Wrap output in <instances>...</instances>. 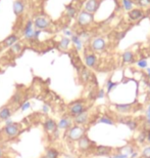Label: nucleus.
Segmentation results:
<instances>
[{
	"mask_svg": "<svg viewBox=\"0 0 150 158\" xmlns=\"http://www.w3.org/2000/svg\"><path fill=\"white\" fill-rule=\"evenodd\" d=\"M138 157H139V153L137 151L133 152V153L130 155V158H138Z\"/></svg>",
	"mask_w": 150,
	"mask_h": 158,
	"instance_id": "ea45409f",
	"label": "nucleus"
},
{
	"mask_svg": "<svg viewBox=\"0 0 150 158\" xmlns=\"http://www.w3.org/2000/svg\"><path fill=\"white\" fill-rule=\"evenodd\" d=\"M89 110L87 106V103L83 100H78L75 102L71 103L68 107V114L71 117H76V116L80 115V114L84 113L85 111Z\"/></svg>",
	"mask_w": 150,
	"mask_h": 158,
	"instance_id": "f03ea898",
	"label": "nucleus"
},
{
	"mask_svg": "<svg viewBox=\"0 0 150 158\" xmlns=\"http://www.w3.org/2000/svg\"><path fill=\"white\" fill-rule=\"evenodd\" d=\"M91 47L94 50H97V51L103 50L105 48L104 39H103V38H96V39H94L91 43Z\"/></svg>",
	"mask_w": 150,
	"mask_h": 158,
	"instance_id": "f8f14e48",
	"label": "nucleus"
},
{
	"mask_svg": "<svg viewBox=\"0 0 150 158\" xmlns=\"http://www.w3.org/2000/svg\"><path fill=\"white\" fill-rule=\"evenodd\" d=\"M118 83L116 82H113L112 79H108L107 82H106V94L108 95L109 92H112L113 89H115L118 87Z\"/></svg>",
	"mask_w": 150,
	"mask_h": 158,
	"instance_id": "b1692460",
	"label": "nucleus"
},
{
	"mask_svg": "<svg viewBox=\"0 0 150 158\" xmlns=\"http://www.w3.org/2000/svg\"><path fill=\"white\" fill-rule=\"evenodd\" d=\"M46 158H59V151L55 148H48L46 150Z\"/></svg>",
	"mask_w": 150,
	"mask_h": 158,
	"instance_id": "6ab92c4d",
	"label": "nucleus"
},
{
	"mask_svg": "<svg viewBox=\"0 0 150 158\" xmlns=\"http://www.w3.org/2000/svg\"><path fill=\"white\" fill-rule=\"evenodd\" d=\"M69 43H71V40H69V38L64 37L60 40V42H59V47H60L61 50H66V48L69 47Z\"/></svg>",
	"mask_w": 150,
	"mask_h": 158,
	"instance_id": "a878e982",
	"label": "nucleus"
},
{
	"mask_svg": "<svg viewBox=\"0 0 150 158\" xmlns=\"http://www.w3.org/2000/svg\"><path fill=\"white\" fill-rule=\"evenodd\" d=\"M147 142L150 143V129L148 131H147Z\"/></svg>",
	"mask_w": 150,
	"mask_h": 158,
	"instance_id": "37998d69",
	"label": "nucleus"
},
{
	"mask_svg": "<svg viewBox=\"0 0 150 158\" xmlns=\"http://www.w3.org/2000/svg\"><path fill=\"white\" fill-rule=\"evenodd\" d=\"M145 121L150 123V105H148L146 111H145Z\"/></svg>",
	"mask_w": 150,
	"mask_h": 158,
	"instance_id": "e433bc0d",
	"label": "nucleus"
},
{
	"mask_svg": "<svg viewBox=\"0 0 150 158\" xmlns=\"http://www.w3.org/2000/svg\"><path fill=\"white\" fill-rule=\"evenodd\" d=\"M142 15V12L140 11V10H133V11H131L130 12V17H131V19H133V20H137V19H139Z\"/></svg>",
	"mask_w": 150,
	"mask_h": 158,
	"instance_id": "7c9ffc66",
	"label": "nucleus"
},
{
	"mask_svg": "<svg viewBox=\"0 0 150 158\" xmlns=\"http://www.w3.org/2000/svg\"><path fill=\"white\" fill-rule=\"evenodd\" d=\"M123 62L125 64H131L134 62V54L132 51H126L123 54Z\"/></svg>",
	"mask_w": 150,
	"mask_h": 158,
	"instance_id": "412c9836",
	"label": "nucleus"
},
{
	"mask_svg": "<svg viewBox=\"0 0 150 158\" xmlns=\"http://www.w3.org/2000/svg\"><path fill=\"white\" fill-rule=\"evenodd\" d=\"M137 65H138L139 68L145 69V68H147V61H146L145 59H142V60H140V61H138Z\"/></svg>",
	"mask_w": 150,
	"mask_h": 158,
	"instance_id": "f704fd0d",
	"label": "nucleus"
},
{
	"mask_svg": "<svg viewBox=\"0 0 150 158\" xmlns=\"http://www.w3.org/2000/svg\"><path fill=\"white\" fill-rule=\"evenodd\" d=\"M72 41H73V42H74V44L76 45V47H77V50H82V45H83V42H82L81 38H80L79 36H76V35H74L73 37H72Z\"/></svg>",
	"mask_w": 150,
	"mask_h": 158,
	"instance_id": "393cba45",
	"label": "nucleus"
},
{
	"mask_svg": "<svg viewBox=\"0 0 150 158\" xmlns=\"http://www.w3.org/2000/svg\"><path fill=\"white\" fill-rule=\"evenodd\" d=\"M12 110H14V108L9 105L4 106L0 109V121H5L11 117Z\"/></svg>",
	"mask_w": 150,
	"mask_h": 158,
	"instance_id": "9b49d317",
	"label": "nucleus"
},
{
	"mask_svg": "<svg viewBox=\"0 0 150 158\" xmlns=\"http://www.w3.org/2000/svg\"><path fill=\"white\" fill-rule=\"evenodd\" d=\"M85 134H86V128L84 126L78 125V124L75 123L72 127H69L68 131H66V139L69 142H78Z\"/></svg>",
	"mask_w": 150,
	"mask_h": 158,
	"instance_id": "f257e3e1",
	"label": "nucleus"
},
{
	"mask_svg": "<svg viewBox=\"0 0 150 158\" xmlns=\"http://www.w3.org/2000/svg\"><path fill=\"white\" fill-rule=\"evenodd\" d=\"M116 113L121 115H128V114L134 113L136 111L135 104L133 103H121V104H113Z\"/></svg>",
	"mask_w": 150,
	"mask_h": 158,
	"instance_id": "20e7f679",
	"label": "nucleus"
},
{
	"mask_svg": "<svg viewBox=\"0 0 150 158\" xmlns=\"http://www.w3.org/2000/svg\"><path fill=\"white\" fill-rule=\"evenodd\" d=\"M4 122H5V125H10V124H12V123L14 122V121H12L11 119L9 118V119H7V120H5Z\"/></svg>",
	"mask_w": 150,
	"mask_h": 158,
	"instance_id": "a19ab883",
	"label": "nucleus"
},
{
	"mask_svg": "<svg viewBox=\"0 0 150 158\" xmlns=\"http://www.w3.org/2000/svg\"><path fill=\"white\" fill-rule=\"evenodd\" d=\"M35 26L37 28H39V29H45V28L48 27L49 24L47 21L43 19V18H37L35 21Z\"/></svg>",
	"mask_w": 150,
	"mask_h": 158,
	"instance_id": "aec40b11",
	"label": "nucleus"
},
{
	"mask_svg": "<svg viewBox=\"0 0 150 158\" xmlns=\"http://www.w3.org/2000/svg\"><path fill=\"white\" fill-rule=\"evenodd\" d=\"M10 50L14 51V53H20V50H22V44H20V43H15V44H14L11 46Z\"/></svg>",
	"mask_w": 150,
	"mask_h": 158,
	"instance_id": "72a5a7b5",
	"label": "nucleus"
},
{
	"mask_svg": "<svg viewBox=\"0 0 150 158\" xmlns=\"http://www.w3.org/2000/svg\"><path fill=\"white\" fill-rule=\"evenodd\" d=\"M147 142V131H143L142 129L141 133L138 134V137H137V143L138 144H144Z\"/></svg>",
	"mask_w": 150,
	"mask_h": 158,
	"instance_id": "5701e85b",
	"label": "nucleus"
},
{
	"mask_svg": "<svg viewBox=\"0 0 150 158\" xmlns=\"http://www.w3.org/2000/svg\"><path fill=\"white\" fill-rule=\"evenodd\" d=\"M42 112L44 114H48L49 112H50V107H49V105L47 104H44L42 106Z\"/></svg>",
	"mask_w": 150,
	"mask_h": 158,
	"instance_id": "4c0bfd02",
	"label": "nucleus"
},
{
	"mask_svg": "<svg viewBox=\"0 0 150 158\" xmlns=\"http://www.w3.org/2000/svg\"><path fill=\"white\" fill-rule=\"evenodd\" d=\"M85 63L88 67L90 68H94L97 64V58L94 53H89V54H86L85 56Z\"/></svg>",
	"mask_w": 150,
	"mask_h": 158,
	"instance_id": "2eb2a0df",
	"label": "nucleus"
},
{
	"mask_svg": "<svg viewBox=\"0 0 150 158\" xmlns=\"http://www.w3.org/2000/svg\"><path fill=\"white\" fill-rule=\"evenodd\" d=\"M108 158H129L127 154H124L121 152H113L112 154H110Z\"/></svg>",
	"mask_w": 150,
	"mask_h": 158,
	"instance_id": "c85d7f7f",
	"label": "nucleus"
},
{
	"mask_svg": "<svg viewBox=\"0 0 150 158\" xmlns=\"http://www.w3.org/2000/svg\"><path fill=\"white\" fill-rule=\"evenodd\" d=\"M43 128L46 133L52 136V134L58 129L57 122H56L53 118H46L45 121H44V123H43Z\"/></svg>",
	"mask_w": 150,
	"mask_h": 158,
	"instance_id": "6e6552de",
	"label": "nucleus"
},
{
	"mask_svg": "<svg viewBox=\"0 0 150 158\" xmlns=\"http://www.w3.org/2000/svg\"><path fill=\"white\" fill-rule=\"evenodd\" d=\"M32 22H28L27 26H26V29H25V36L27 39H33L34 37V32L35 31L33 30L32 28Z\"/></svg>",
	"mask_w": 150,
	"mask_h": 158,
	"instance_id": "f3484780",
	"label": "nucleus"
},
{
	"mask_svg": "<svg viewBox=\"0 0 150 158\" xmlns=\"http://www.w3.org/2000/svg\"><path fill=\"white\" fill-rule=\"evenodd\" d=\"M147 86H148V89H149V95H150V82L147 83Z\"/></svg>",
	"mask_w": 150,
	"mask_h": 158,
	"instance_id": "de8ad7c7",
	"label": "nucleus"
},
{
	"mask_svg": "<svg viewBox=\"0 0 150 158\" xmlns=\"http://www.w3.org/2000/svg\"><path fill=\"white\" fill-rule=\"evenodd\" d=\"M124 119H125V120H118V121L124 124H126L131 131H136V129L138 128L139 123L136 119H132V118H124Z\"/></svg>",
	"mask_w": 150,
	"mask_h": 158,
	"instance_id": "ddd939ff",
	"label": "nucleus"
},
{
	"mask_svg": "<svg viewBox=\"0 0 150 158\" xmlns=\"http://www.w3.org/2000/svg\"><path fill=\"white\" fill-rule=\"evenodd\" d=\"M64 158H75L74 156H72V155H66Z\"/></svg>",
	"mask_w": 150,
	"mask_h": 158,
	"instance_id": "49530a36",
	"label": "nucleus"
},
{
	"mask_svg": "<svg viewBox=\"0 0 150 158\" xmlns=\"http://www.w3.org/2000/svg\"><path fill=\"white\" fill-rule=\"evenodd\" d=\"M147 76L150 79V68H147Z\"/></svg>",
	"mask_w": 150,
	"mask_h": 158,
	"instance_id": "a18cd8bd",
	"label": "nucleus"
},
{
	"mask_svg": "<svg viewBox=\"0 0 150 158\" xmlns=\"http://www.w3.org/2000/svg\"><path fill=\"white\" fill-rule=\"evenodd\" d=\"M20 131H22V125H20V123L14 122L12 124H10V125H5L3 127L2 133H3L4 137L7 140H14L19 137Z\"/></svg>",
	"mask_w": 150,
	"mask_h": 158,
	"instance_id": "7ed1b4c3",
	"label": "nucleus"
},
{
	"mask_svg": "<svg viewBox=\"0 0 150 158\" xmlns=\"http://www.w3.org/2000/svg\"><path fill=\"white\" fill-rule=\"evenodd\" d=\"M77 143H78L77 144L78 149H79L81 152H83V153H84V152L90 151V150L93 148V146H94V143L89 139V137H88L87 134H85L84 137H82Z\"/></svg>",
	"mask_w": 150,
	"mask_h": 158,
	"instance_id": "39448f33",
	"label": "nucleus"
},
{
	"mask_svg": "<svg viewBox=\"0 0 150 158\" xmlns=\"http://www.w3.org/2000/svg\"><path fill=\"white\" fill-rule=\"evenodd\" d=\"M105 95H106V92H105L104 89H100V90H98L97 92L96 98L97 99H104Z\"/></svg>",
	"mask_w": 150,
	"mask_h": 158,
	"instance_id": "c9c22d12",
	"label": "nucleus"
},
{
	"mask_svg": "<svg viewBox=\"0 0 150 158\" xmlns=\"http://www.w3.org/2000/svg\"><path fill=\"white\" fill-rule=\"evenodd\" d=\"M141 157L142 158H150V146H147L142 150Z\"/></svg>",
	"mask_w": 150,
	"mask_h": 158,
	"instance_id": "473e14b6",
	"label": "nucleus"
},
{
	"mask_svg": "<svg viewBox=\"0 0 150 158\" xmlns=\"http://www.w3.org/2000/svg\"><path fill=\"white\" fill-rule=\"evenodd\" d=\"M64 34H66V35H68V36H71V35H72V33H71V31L66 30V31H64Z\"/></svg>",
	"mask_w": 150,
	"mask_h": 158,
	"instance_id": "c03bdc74",
	"label": "nucleus"
},
{
	"mask_svg": "<svg viewBox=\"0 0 150 158\" xmlns=\"http://www.w3.org/2000/svg\"><path fill=\"white\" fill-rule=\"evenodd\" d=\"M17 36L11 35V36H9V37H7L6 39H5L4 44H5L6 47H11L12 45L17 43Z\"/></svg>",
	"mask_w": 150,
	"mask_h": 158,
	"instance_id": "4be33fe9",
	"label": "nucleus"
},
{
	"mask_svg": "<svg viewBox=\"0 0 150 158\" xmlns=\"http://www.w3.org/2000/svg\"><path fill=\"white\" fill-rule=\"evenodd\" d=\"M14 12L15 14H20V12L23 11V9H24V6H23V4H22V2H20V1H17L14 3Z\"/></svg>",
	"mask_w": 150,
	"mask_h": 158,
	"instance_id": "c756f323",
	"label": "nucleus"
},
{
	"mask_svg": "<svg viewBox=\"0 0 150 158\" xmlns=\"http://www.w3.org/2000/svg\"><path fill=\"white\" fill-rule=\"evenodd\" d=\"M73 125H74V119L69 114H64L63 117L59 119L57 123V127L59 131H68Z\"/></svg>",
	"mask_w": 150,
	"mask_h": 158,
	"instance_id": "423d86ee",
	"label": "nucleus"
},
{
	"mask_svg": "<svg viewBox=\"0 0 150 158\" xmlns=\"http://www.w3.org/2000/svg\"><path fill=\"white\" fill-rule=\"evenodd\" d=\"M41 158H46V157H45V156H43V157H41Z\"/></svg>",
	"mask_w": 150,
	"mask_h": 158,
	"instance_id": "09e8293b",
	"label": "nucleus"
},
{
	"mask_svg": "<svg viewBox=\"0 0 150 158\" xmlns=\"http://www.w3.org/2000/svg\"><path fill=\"white\" fill-rule=\"evenodd\" d=\"M86 9L88 11H94L96 9V0H90L86 4Z\"/></svg>",
	"mask_w": 150,
	"mask_h": 158,
	"instance_id": "cd10ccee",
	"label": "nucleus"
},
{
	"mask_svg": "<svg viewBox=\"0 0 150 158\" xmlns=\"http://www.w3.org/2000/svg\"><path fill=\"white\" fill-rule=\"evenodd\" d=\"M30 108H31V102L30 101H25V102L23 103V104L20 105V107L22 112H25V111L29 110Z\"/></svg>",
	"mask_w": 150,
	"mask_h": 158,
	"instance_id": "2f4dec72",
	"label": "nucleus"
},
{
	"mask_svg": "<svg viewBox=\"0 0 150 158\" xmlns=\"http://www.w3.org/2000/svg\"><path fill=\"white\" fill-rule=\"evenodd\" d=\"M80 77H81V80L84 83H88V82L92 80V74L90 73V71L88 69H83L82 72L80 73Z\"/></svg>",
	"mask_w": 150,
	"mask_h": 158,
	"instance_id": "dca6fc26",
	"label": "nucleus"
},
{
	"mask_svg": "<svg viewBox=\"0 0 150 158\" xmlns=\"http://www.w3.org/2000/svg\"><path fill=\"white\" fill-rule=\"evenodd\" d=\"M120 152H121V153H124V154H127L129 157H130V155L133 153V152H135V149H134L133 146H126V147H124Z\"/></svg>",
	"mask_w": 150,
	"mask_h": 158,
	"instance_id": "bb28decb",
	"label": "nucleus"
},
{
	"mask_svg": "<svg viewBox=\"0 0 150 158\" xmlns=\"http://www.w3.org/2000/svg\"><path fill=\"white\" fill-rule=\"evenodd\" d=\"M74 123L78 124V125H81V126H87L89 124L90 120H91V115H90V111L87 110L85 111L84 113L80 114V115L74 117Z\"/></svg>",
	"mask_w": 150,
	"mask_h": 158,
	"instance_id": "0eeeda50",
	"label": "nucleus"
},
{
	"mask_svg": "<svg viewBox=\"0 0 150 158\" xmlns=\"http://www.w3.org/2000/svg\"><path fill=\"white\" fill-rule=\"evenodd\" d=\"M4 155H5L4 149H3V148H1V147H0V158H3V157H4Z\"/></svg>",
	"mask_w": 150,
	"mask_h": 158,
	"instance_id": "79ce46f5",
	"label": "nucleus"
},
{
	"mask_svg": "<svg viewBox=\"0 0 150 158\" xmlns=\"http://www.w3.org/2000/svg\"><path fill=\"white\" fill-rule=\"evenodd\" d=\"M112 148L108 146H103V145H99V146H95L93 149V154L95 156H109L112 154Z\"/></svg>",
	"mask_w": 150,
	"mask_h": 158,
	"instance_id": "1a4fd4ad",
	"label": "nucleus"
},
{
	"mask_svg": "<svg viewBox=\"0 0 150 158\" xmlns=\"http://www.w3.org/2000/svg\"><path fill=\"white\" fill-rule=\"evenodd\" d=\"M24 95H23L22 92H14V95H12L11 100H10V103H9V106H11L12 108L15 109V108H20V105L24 103Z\"/></svg>",
	"mask_w": 150,
	"mask_h": 158,
	"instance_id": "9d476101",
	"label": "nucleus"
},
{
	"mask_svg": "<svg viewBox=\"0 0 150 158\" xmlns=\"http://www.w3.org/2000/svg\"><path fill=\"white\" fill-rule=\"evenodd\" d=\"M98 123H103V124H106V125H115V121L112 116L107 115V114H104V115H101L97 120Z\"/></svg>",
	"mask_w": 150,
	"mask_h": 158,
	"instance_id": "4468645a",
	"label": "nucleus"
},
{
	"mask_svg": "<svg viewBox=\"0 0 150 158\" xmlns=\"http://www.w3.org/2000/svg\"><path fill=\"white\" fill-rule=\"evenodd\" d=\"M124 5H125L126 9H130L132 7V2L129 0H124Z\"/></svg>",
	"mask_w": 150,
	"mask_h": 158,
	"instance_id": "58836bf2",
	"label": "nucleus"
},
{
	"mask_svg": "<svg viewBox=\"0 0 150 158\" xmlns=\"http://www.w3.org/2000/svg\"><path fill=\"white\" fill-rule=\"evenodd\" d=\"M92 20V15L89 14H86V12H82L81 15L79 18V23L81 25H87L91 22Z\"/></svg>",
	"mask_w": 150,
	"mask_h": 158,
	"instance_id": "a211bd4d",
	"label": "nucleus"
}]
</instances>
